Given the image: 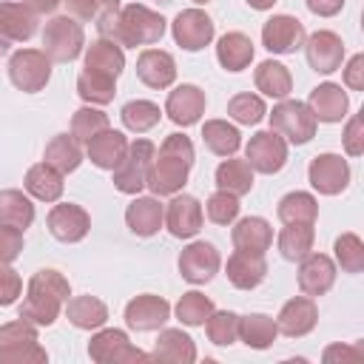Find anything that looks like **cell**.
Returning <instances> with one entry per match:
<instances>
[{
  "label": "cell",
  "instance_id": "obj_41",
  "mask_svg": "<svg viewBox=\"0 0 364 364\" xmlns=\"http://www.w3.org/2000/svg\"><path fill=\"white\" fill-rule=\"evenodd\" d=\"M54 171H60V173H71V171H77L80 168V162H82V151H80V145H77V139L74 136H68V134H57L48 145H46V156H43Z\"/></svg>",
  "mask_w": 364,
  "mask_h": 364
},
{
  "label": "cell",
  "instance_id": "obj_13",
  "mask_svg": "<svg viewBox=\"0 0 364 364\" xmlns=\"http://www.w3.org/2000/svg\"><path fill=\"white\" fill-rule=\"evenodd\" d=\"M46 225H48V233L57 242L74 245V242L85 239V233L91 230V216L85 213V208H80L74 202H63V205H54L48 210Z\"/></svg>",
  "mask_w": 364,
  "mask_h": 364
},
{
  "label": "cell",
  "instance_id": "obj_28",
  "mask_svg": "<svg viewBox=\"0 0 364 364\" xmlns=\"http://www.w3.org/2000/svg\"><path fill=\"white\" fill-rule=\"evenodd\" d=\"M0 31L9 43H26L37 31V14L20 3H0Z\"/></svg>",
  "mask_w": 364,
  "mask_h": 364
},
{
  "label": "cell",
  "instance_id": "obj_33",
  "mask_svg": "<svg viewBox=\"0 0 364 364\" xmlns=\"http://www.w3.org/2000/svg\"><path fill=\"white\" fill-rule=\"evenodd\" d=\"M65 316L77 330H100L108 321V307L97 296H74L65 301Z\"/></svg>",
  "mask_w": 364,
  "mask_h": 364
},
{
  "label": "cell",
  "instance_id": "obj_22",
  "mask_svg": "<svg viewBox=\"0 0 364 364\" xmlns=\"http://www.w3.org/2000/svg\"><path fill=\"white\" fill-rule=\"evenodd\" d=\"M136 77L148 88H168L176 80V63L162 48H145L136 57Z\"/></svg>",
  "mask_w": 364,
  "mask_h": 364
},
{
  "label": "cell",
  "instance_id": "obj_42",
  "mask_svg": "<svg viewBox=\"0 0 364 364\" xmlns=\"http://www.w3.org/2000/svg\"><path fill=\"white\" fill-rule=\"evenodd\" d=\"M276 213H279V219L284 225H290V222H307V225H313L316 216H318V202H316L313 193L293 191V193H287V196L279 199Z\"/></svg>",
  "mask_w": 364,
  "mask_h": 364
},
{
  "label": "cell",
  "instance_id": "obj_35",
  "mask_svg": "<svg viewBox=\"0 0 364 364\" xmlns=\"http://www.w3.org/2000/svg\"><path fill=\"white\" fill-rule=\"evenodd\" d=\"M202 139L208 145L210 154L216 156H233L242 145V134L236 125H230L228 119H208L202 125Z\"/></svg>",
  "mask_w": 364,
  "mask_h": 364
},
{
  "label": "cell",
  "instance_id": "obj_61",
  "mask_svg": "<svg viewBox=\"0 0 364 364\" xmlns=\"http://www.w3.org/2000/svg\"><path fill=\"white\" fill-rule=\"evenodd\" d=\"M193 3H199V6H202V3H210V0H193Z\"/></svg>",
  "mask_w": 364,
  "mask_h": 364
},
{
  "label": "cell",
  "instance_id": "obj_38",
  "mask_svg": "<svg viewBox=\"0 0 364 364\" xmlns=\"http://www.w3.org/2000/svg\"><path fill=\"white\" fill-rule=\"evenodd\" d=\"M313 239H316L313 225H307V222H290L279 233V250H282V256L287 262H301L313 250Z\"/></svg>",
  "mask_w": 364,
  "mask_h": 364
},
{
  "label": "cell",
  "instance_id": "obj_53",
  "mask_svg": "<svg viewBox=\"0 0 364 364\" xmlns=\"http://www.w3.org/2000/svg\"><path fill=\"white\" fill-rule=\"evenodd\" d=\"M23 293V279L9 264H0V307H9Z\"/></svg>",
  "mask_w": 364,
  "mask_h": 364
},
{
  "label": "cell",
  "instance_id": "obj_44",
  "mask_svg": "<svg viewBox=\"0 0 364 364\" xmlns=\"http://www.w3.org/2000/svg\"><path fill=\"white\" fill-rule=\"evenodd\" d=\"M176 318L185 324V327H202L205 321H208V316L216 310L213 307V301L205 296V293H199V290H188V293H182V299L176 301Z\"/></svg>",
  "mask_w": 364,
  "mask_h": 364
},
{
  "label": "cell",
  "instance_id": "obj_1",
  "mask_svg": "<svg viewBox=\"0 0 364 364\" xmlns=\"http://www.w3.org/2000/svg\"><path fill=\"white\" fill-rule=\"evenodd\" d=\"M191 165H193V142L185 134H168L154 156L145 188H151L154 196H173L176 191L185 188Z\"/></svg>",
  "mask_w": 364,
  "mask_h": 364
},
{
  "label": "cell",
  "instance_id": "obj_3",
  "mask_svg": "<svg viewBox=\"0 0 364 364\" xmlns=\"http://www.w3.org/2000/svg\"><path fill=\"white\" fill-rule=\"evenodd\" d=\"M162 34H165V17L162 14H156L154 9L142 6V3H128V6L119 9L117 23H114L108 40H114L119 46L136 48V46L159 43Z\"/></svg>",
  "mask_w": 364,
  "mask_h": 364
},
{
  "label": "cell",
  "instance_id": "obj_19",
  "mask_svg": "<svg viewBox=\"0 0 364 364\" xmlns=\"http://www.w3.org/2000/svg\"><path fill=\"white\" fill-rule=\"evenodd\" d=\"M336 282V262L324 253H307L299 267V290L310 299L324 296Z\"/></svg>",
  "mask_w": 364,
  "mask_h": 364
},
{
  "label": "cell",
  "instance_id": "obj_45",
  "mask_svg": "<svg viewBox=\"0 0 364 364\" xmlns=\"http://www.w3.org/2000/svg\"><path fill=\"white\" fill-rule=\"evenodd\" d=\"M205 327H208V338L219 347H230L239 338V316L233 310H213Z\"/></svg>",
  "mask_w": 364,
  "mask_h": 364
},
{
  "label": "cell",
  "instance_id": "obj_14",
  "mask_svg": "<svg viewBox=\"0 0 364 364\" xmlns=\"http://www.w3.org/2000/svg\"><path fill=\"white\" fill-rule=\"evenodd\" d=\"M171 31L176 46H182L185 51H199L213 40V20L202 9H185L173 17Z\"/></svg>",
  "mask_w": 364,
  "mask_h": 364
},
{
  "label": "cell",
  "instance_id": "obj_4",
  "mask_svg": "<svg viewBox=\"0 0 364 364\" xmlns=\"http://www.w3.org/2000/svg\"><path fill=\"white\" fill-rule=\"evenodd\" d=\"M154 156H156V145L151 139H134V142H128V151H125L122 162L114 168V188L119 193L136 196L145 188V182H148Z\"/></svg>",
  "mask_w": 364,
  "mask_h": 364
},
{
  "label": "cell",
  "instance_id": "obj_29",
  "mask_svg": "<svg viewBox=\"0 0 364 364\" xmlns=\"http://www.w3.org/2000/svg\"><path fill=\"white\" fill-rule=\"evenodd\" d=\"M230 239H233L236 250H247V253H262L264 256V250L273 245V228L262 216H245V219L236 222Z\"/></svg>",
  "mask_w": 364,
  "mask_h": 364
},
{
  "label": "cell",
  "instance_id": "obj_55",
  "mask_svg": "<svg viewBox=\"0 0 364 364\" xmlns=\"http://www.w3.org/2000/svg\"><path fill=\"white\" fill-rule=\"evenodd\" d=\"M321 358L327 361V364H336V361H341V364H358L361 358H364V350L358 347V344H330L324 353H321Z\"/></svg>",
  "mask_w": 364,
  "mask_h": 364
},
{
  "label": "cell",
  "instance_id": "obj_37",
  "mask_svg": "<svg viewBox=\"0 0 364 364\" xmlns=\"http://www.w3.org/2000/svg\"><path fill=\"white\" fill-rule=\"evenodd\" d=\"M216 185L219 191H228L233 196H245L253 188V168L247 165V159H222L216 168Z\"/></svg>",
  "mask_w": 364,
  "mask_h": 364
},
{
  "label": "cell",
  "instance_id": "obj_57",
  "mask_svg": "<svg viewBox=\"0 0 364 364\" xmlns=\"http://www.w3.org/2000/svg\"><path fill=\"white\" fill-rule=\"evenodd\" d=\"M307 9L318 17H333L344 9V0H307Z\"/></svg>",
  "mask_w": 364,
  "mask_h": 364
},
{
  "label": "cell",
  "instance_id": "obj_56",
  "mask_svg": "<svg viewBox=\"0 0 364 364\" xmlns=\"http://www.w3.org/2000/svg\"><path fill=\"white\" fill-rule=\"evenodd\" d=\"M344 82H347L353 91H361V88H364V54L350 57V63H347V68H344Z\"/></svg>",
  "mask_w": 364,
  "mask_h": 364
},
{
  "label": "cell",
  "instance_id": "obj_10",
  "mask_svg": "<svg viewBox=\"0 0 364 364\" xmlns=\"http://www.w3.org/2000/svg\"><path fill=\"white\" fill-rule=\"evenodd\" d=\"M307 40L304 23L290 14H273L262 26V46L273 54H296Z\"/></svg>",
  "mask_w": 364,
  "mask_h": 364
},
{
  "label": "cell",
  "instance_id": "obj_43",
  "mask_svg": "<svg viewBox=\"0 0 364 364\" xmlns=\"http://www.w3.org/2000/svg\"><path fill=\"white\" fill-rule=\"evenodd\" d=\"M119 117H122V125H125L128 131L145 134V131H151V128L159 122L162 111H159V105L151 102V100H131V102L122 105Z\"/></svg>",
  "mask_w": 364,
  "mask_h": 364
},
{
  "label": "cell",
  "instance_id": "obj_26",
  "mask_svg": "<svg viewBox=\"0 0 364 364\" xmlns=\"http://www.w3.org/2000/svg\"><path fill=\"white\" fill-rule=\"evenodd\" d=\"M162 222H165V208L154 196H136L125 210V225L131 228V233H136L142 239L159 233Z\"/></svg>",
  "mask_w": 364,
  "mask_h": 364
},
{
  "label": "cell",
  "instance_id": "obj_15",
  "mask_svg": "<svg viewBox=\"0 0 364 364\" xmlns=\"http://www.w3.org/2000/svg\"><path fill=\"white\" fill-rule=\"evenodd\" d=\"M304 54H307V63L313 71L318 74H333L336 68H341V60H344V43L336 31H327V28H318L313 31L307 40H304Z\"/></svg>",
  "mask_w": 364,
  "mask_h": 364
},
{
  "label": "cell",
  "instance_id": "obj_18",
  "mask_svg": "<svg viewBox=\"0 0 364 364\" xmlns=\"http://www.w3.org/2000/svg\"><path fill=\"white\" fill-rule=\"evenodd\" d=\"M165 225L176 239H193L202 230V205L196 196H173L165 208Z\"/></svg>",
  "mask_w": 364,
  "mask_h": 364
},
{
  "label": "cell",
  "instance_id": "obj_25",
  "mask_svg": "<svg viewBox=\"0 0 364 364\" xmlns=\"http://www.w3.org/2000/svg\"><path fill=\"white\" fill-rule=\"evenodd\" d=\"M267 276V262L262 253H247V250H236L228 259V282L239 290H253L264 282Z\"/></svg>",
  "mask_w": 364,
  "mask_h": 364
},
{
  "label": "cell",
  "instance_id": "obj_11",
  "mask_svg": "<svg viewBox=\"0 0 364 364\" xmlns=\"http://www.w3.org/2000/svg\"><path fill=\"white\" fill-rule=\"evenodd\" d=\"M222 267V256L210 242H191L179 253V273L191 284H205L210 282Z\"/></svg>",
  "mask_w": 364,
  "mask_h": 364
},
{
  "label": "cell",
  "instance_id": "obj_54",
  "mask_svg": "<svg viewBox=\"0 0 364 364\" xmlns=\"http://www.w3.org/2000/svg\"><path fill=\"white\" fill-rule=\"evenodd\" d=\"M341 142H344V151H347L350 156H361V154H364V117H361V114L350 117Z\"/></svg>",
  "mask_w": 364,
  "mask_h": 364
},
{
  "label": "cell",
  "instance_id": "obj_46",
  "mask_svg": "<svg viewBox=\"0 0 364 364\" xmlns=\"http://www.w3.org/2000/svg\"><path fill=\"white\" fill-rule=\"evenodd\" d=\"M105 128H108V114L100 111V108L85 105V108L74 111V117H71V136L77 142H88L91 136H97Z\"/></svg>",
  "mask_w": 364,
  "mask_h": 364
},
{
  "label": "cell",
  "instance_id": "obj_32",
  "mask_svg": "<svg viewBox=\"0 0 364 364\" xmlns=\"http://www.w3.org/2000/svg\"><path fill=\"white\" fill-rule=\"evenodd\" d=\"M26 191L40 199V202H57L63 196V173L54 171L48 162H37L26 171V179H23Z\"/></svg>",
  "mask_w": 364,
  "mask_h": 364
},
{
  "label": "cell",
  "instance_id": "obj_9",
  "mask_svg": "<svg viewBox=\"0 0 364 364\" xmlns=\"http://www.w3.org/2000/svg\"><path fill=\"white\" fill-rule=\"evenodd\" d=\"M245 159L259 173H279L287 162V142L276 131H259L245 148Z\"/></svg>",
  "mask_w": 364,
  "mask_h": 364
},
{
  "label": "cell",
  "instance_id": "obj_20",
  "mask_svg": "<svg viewBox=\"0 0 364 364\" xmlns=\"http://www.w3.org/2000/svg\"><path fill=\"white\" fill-rule=\"evenodd\" d=\"M318 321V307L310 296H296L290 301H284V307L279 310L276 327L279 333H284L287 338H301L307 336Z\"/></svg>",
  "mask_w": 364,
  "mask_h": 364
},
{
  "label": "cell",
  "instance_id": "obj_58",
  "mask_svg": "<svg viewBox=\"0 0 364 364\" xmlns=\"http://www.w3.org/2000/svg\"><path fill=\"white\" fill-rule=\"evenodd\" d=\"M34 14H51L57 11V6H63V0H23Z\"/></svg>",
  "mask_w": 364,
  "mask_h": 364
},
{
  "label": "cell",
  "instance_id": "obj_17",
  "mask_svg": "<svg viewBox=\"0 0 364 364\" xmlns=\"http://www.w3.org/2000/svg\"><path fill=\"white\" fill-rule=\"evenodd\" d=\"M165 114L173 125H193L202 119L205 114V91L199 85H191V82H182L176 85L171 94H168V102H165Z\"/></svg>",
  "mask_w": 364,
  "mask_h": 364
},
{
  "label": "cell",
  "instance_id": "obj_23",
  "mask_svg": "<svg viewBox=\"0 0 364 364\" xmlns=\"http://www.w3.org/2000/svg\"><path fill=\"white\" fill-rule=\"evenodd\" d=\"M148 355H151V361H165V364H193L196 361V344L188 333L168 327L159 333V338Z\"/></svg>",
  "mask_w": 364,
  "mask_h": 364
},
{
  "label": "cell",
  "instance_id": "obj_7",
  "mask_svg": "<svg viewBox=\"0 0 364 364\" xmlns=\"http://www.w3.org/2000/svg\"><path fill=\"white\" fill-rule=\"evenodd\" d=\"M9 80L26 94H37L51 80V60L43 48H20L9 60Z\"/></svg>",
  "mask_w": 364,
  "mask_h": 364
},
{
  "label": "cell",
  "instance_id": "obj_34",
  "mask_svg": "<svg viewBox=\"0 0 364 364\" xmlns=\"http://www.w3.org/2000/svg\"><path fill=\"white\" fill-rule=\"evenodd\" d=\"M253 80H256V88H259L264 97H273V100H284V97L293 91V77H290L287 65H282V63H276V60L259 63Z\"/></svg>",
  "mask_w": 364,
  "mask_h": 364
},
{
  "label": "cell",
  "instance_id": "obj_6",
  "mask_svg": "<svg viewBox=\"0 0 364 364\" xmlns=\"http://www.w3.org/2000/svg\"><path fill=\"white\" fill-rule=\"evenodd\" d=\"M270 131L282 134L284 142L304 145V142H310L316 136V117L307 108V102H299V100H287L284 97L279 105H273Z\"/></svg>",
  "mask_w": 364,
  "mask_h": 364
},
{
  "label": "cell",
  "instance_id": "obj_60",
  "mask_svg": "<svg viewBox=\"0 0 364 364\" xmlns=\"http://www.w3.org/2000/svg\"><path fill=\"white\" fill-rule=\"evenodd\" d=\"M9 48H11V43H9V40L3 37V31H0V54H6Z\"/></svg>",
  "mask_w": 364,
  "mask_h": 364
},
{
  "label": "cell",
  "instance_id": "obj_12",
  "mask_svg": "<svg viewBox=\"0 0 364 364\" xmlns=\"http://www.w3.org/2000/svg\"><path fill=\"white\" fill-rule=\"evenodd\" d=\"M307 179L318 193L336 196L350 185V165L338 154H318L307 168Z\"/></svg>",
  "mask_w": 364,
  "mask_h": 364
},
{
  "label": "cell",
  "instance_id": "obj_48",
  "mask_svg": "<svg viewBox=\"0 0 364 364\" xmlns=\"http://www.w3.org/2000/svg\"><path fill=\"white\" fill-rule=\"evenodd\" d=\"M228 114L239 125H256V122H262V117L267 114V108H264V100L256 97V94H236L228 102Z\"/></svg>",
  "mask_w": 364,
  "mask_h": 364
},
{
  "label": "cell",
  "instance_id": "obj_40",
  "mask_svg": "<svg viewBox=\"0 0 364 364\" xmlns=\"http://www.w3.org/2000/svg\"><path fill=\"white\" fill-rule=\"evenodd\" d=\"M77 94L88 102V105H108L117 94V80L100 71H88L82 68V74L77 77Z\"/></svg>",
  "mask_w": 364,
  "mask_h": 364
},
{
  "label": "cell",
  "instance_id": "obj_50",
  "mask_svg": "<svg viewBox=\"0 0 364 364\" xmlns=\"http://www.w3.org/2000/svg\"><path fill=\"white\" fill-rule=\"evenodd\" d=\"M48 353L37 341H23L11 347H0V364H43Z\"/></svg>",
  "mask_w": 364,
  "mask_h": 364
},
{
  "label": "cell",
  "instance_id": "obj_31",
  "mask_svg": "<svg viewBox=\"0 0 364 364\" xmlns=\"http://www.w3.org/2000/svg\"><path fill=\"white\" fill-rule=\"evenodd\" d=\"M85 68L88 71H100V74H108V77H119L122 68H125V54H122V46L108 40V37H100L88 46L85 51Z\"/></svg>",
  "mask_w": 364,
  "mask_h": 364
},
{
  "label": "cell",
  "instance_id": "obj_52",
  "mask_svg": "<svg viewBox=\"0 0 364 364\" xmlns=\"http://www.w3.org/2000/svg\"><path fill=\"white\" fill-rule=\"evenodd\" d=\"M23 253V230L0 225V264H11Z\"/></svg>",
  "mask_w": 364,
  "mask_h": 364
},
{
  "label": "cell",
  "instance_id": "obj_36",
  "mask_svg": "<svg viewBox=\"0 0 364 364\" xmlns=\"http://www.w3.org/2000/svg\"><path fill=\"white\" fill-rule=\"evenodd\" d=\"M279 336V327L264 313H247L239 316V338L253 350H267Z\"/></svg>",
  "mask_w": 364,
  "mask_h": 364
},
{
  "label": "cell",
  "instance_id": "obj_39",
  "mask_svg": "<svg viewBox=\"0 0 364 364\" xmlns=\"http://www.w3.org/2000/svg\"><path fill=\"white\" fill-rule=\"evenodd\" d=\"M34 222V205L23 191H0V225H11L17 230H26Z\"/></svg>",
  "mask_w": 364,
  "mask_h": 364
},
{
  "label": "cell",
  "instance_id": "obj_59",
  "mask_svg": "<svg viewBox=\"0 0 364 364\" xmlns=\"http://www.w3.org/2000/svg\"><path fill=\"white\" fill-rule=\"evenodd\" d=\"M250 9H256V11H267V9H273V3L276 0H245Z\"/></svg>",
  "mask_w": 364,
  "mask_h": 364
},
{
  "label": "cell",
  "instance_id": "obj_24",
  "mask_svg": "<svg viewBox=\"0 0 364 364\" xmlns=\"http://www.w3.org/2000/svg\"><path fill=\"white\" fill-rule=\"evenodd\" d=\"M63 6L71 11L74 20H91L100 37H111V28L122 9L119 0H63Z\"/></svg>",
  "mask_w": 364,
  "mask_h": 364
},
{
  "label": "cell",
  "instance_id": "obj_51",
  "mask_svg": "<svg viewBox=\"0 0 364 364\" xmlns=\"http://www.w3.org/2000/svg\"><path fill=\"white\" fill-rule=\"evenodd\" d=\"M23 341H37V327L26 318L9 321L0 327V347H11V344H23Z\"/></svg>",
  "mask_w": 364,
  "mask_h": 364
},
{
  "label": "cell",
  "instance_id": "obj_16",
  "mask_svg": "<svg viewBox=\"0 0 364 364\" xmlns=\"http://www.w3.org/2000/svg\"><path fill=\"white\" fill-rule=\"evenodd\" d=\"M168 318H171V304L162 296L142 293V296H136V299H131L125 304V324L131 330H136V333L159 330Z\"/></svg>",
  "mask_w": 364,
  "mask_h": 364
},
{
  "label": "cell",
  "instance_id": "obj_5",
  "mask_svg": "<svg viewBox=\"0 0 364 364\" xmlns=\"http://www.w3.org/2000/svg\"><path fill=\"white\" fill-rule=\"evenodd\" d=\"M85 48V31L74 17H51L43 28V51L51 63H71Z\"/></svg>",
  "mask_w": 364,
  "mask_h": 364
},
{
  "label": "cell",
  "instance_id": "obj_30",
  "mask_svg": "<svg viewBox=\"0 0 364 364\" xmlns=\"http://www.w3.org/2000/svg\"><path fill=\"white\" fill-rule=\"evenodd\" d=\"M216 60L225 71H245L253 60V43L242 31H228L216 43Z\"/></svg>",
  "mask_w": 364,
  "mask_h": 364
},
{
  "label": "cell",
  "instance_id": "obj_49",
  "mask_svg": "<svg viewBox=\"0 0 364 364\" xmlns=\"http://www.w3.org/2000/svg\"><path fill=\"white\" fill-rule=\"evenodd\" d=\"M239 196H233V193H228V191H216L208 202H205V213H208V219L213 222V225H230V222H236V216H239Z\"/></svg>",
  "mask_w": 364,
  "mask_h": 364
},
{
  "label": "cell",
  "instance_id": "obj_47",
  "mask_svg": "<svg viewBox=\"0 0 364 364\" xmlns=\"http://www.w3.org/2000/svg\"><path fill=\"white\" fill-rule=\"evenodd\" d=\"M336 262L341 264L344 273H361L364 270V242L355 233H341L333 245Z\"/></svg>",
  "mask_w": 364,
  "mask_h": 364
},
{
  "label": "cell",
  "instance_id": "obj_27",
  "mask_svg": "<svg viewBox=\"0 0 364 364\" xmlns=\"http://www.w3.org/2000/svg\"><path fill=\"white\" fill-rule=\"evenodd\" d=\"M125 151H128V139L122 131H114V128H105L88 139V159L102 171H114L122 162Z\"/></svg>",
  "mask_w": 364,
  "mask_h": 364
},
{
  "label": "cell",
  "instance_id": "obj_2",
  "mask_svg": "<svg viewBox=\"0 0 364 364\" xmlns=\"http://www.w3.org/2000/svg\"><path fill=\"white\" fill-rule=\"evenodd\" d=\"M68 296H71L68 279L54 267H43L28 279V290L20 304V318L31 321L34 327H51Z\"/></svg>",
  "mask_w": 364,
  "mask_h": 364
},
{
  "label": "cell",
  "instance_id": "obj_8",
  "mask_svg": "<svg viewBox=\"0 0 364 364\" xmlns=\"http://www.w3.org/2000/svg\"><path fill=\"white\" fill-rule=\"evenodd\" d=\"M88 355L97 364H134V361H151L148 353H142L139 347H134L125 336V330L108 327L100 330L97 336H91L88 341Z\"/></svg>",
  "mask_w": 364,
  "mask_h": 364
},
{
  "label": "cell",
  "instance_id": "obj_21",
  "mask_svg": "<svg viewBox=\"0 0 364 364\" xmlns=\"http://www.w3.org/2000/svg\"><path fill=\"white\" fill-rule=\"evenodd\" d=\"M307 108L313 111L316 122H341L350 111V97L336 82H321L310 91Z\"/></svg>",
  "mask_w": 364,
  "mask_h": 364
}]
</instances>
